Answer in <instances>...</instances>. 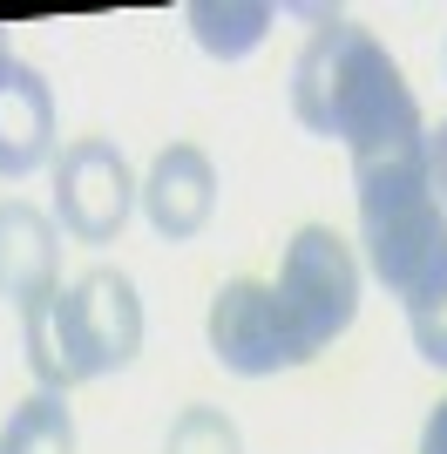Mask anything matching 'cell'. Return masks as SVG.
Segmentation results:
<instances>
[{"instance_id": "cell-1", "label": "cell", "mask_w": 447, "mask_h": 454, "mask_svg": "<svg viewBox=\"0 0 447 454\" xmlns=\"http://www.w3.org/2000/svg\"><path fill=\"white\" fill-rule=\"evenodd\" d=\"M292 115L312 136L346 143V156L427 129V115L413 102L400 61L346 14H318L312 41L298 48V61H292Z\"/></svg>"}, {"instance_id": "cell-2", "label": "cell", "mask_w": 447, "mask_h": 454, "mask_svg": "<svg viewBox=\"0 0 447 454\" xmlns=\"http://www.w3.org/2000/svg\"><path fill=\"white\" fill-rule=\"evenodd\" d=\"M359 285H366V265H359V251L333 224H298L292 231L271 292H278V312H285V325H292L305 360H318L359 319Z\"/></svg>"}, {"instance_id": "cell-3", "label": "cell", "mask_w": 447, "mask_h": 454, "mask_svg": "<svg viewBox=\"0 0 447 454\" xmlns=\"http://www.w3.org/2000/svg\"><path fill=\"white\" fill-rule=\"evenodd\" d=\"M55 340H61L68 387L122 373L143 353V299H136L129 271L89 265L74 285H61L55 292Z\"/></svg>"}, {"instance_id": "cell-4", "label": "cell", "mask_w": 447, "mask_h": 454, "mask_svg": "<svg viewBox=\"0 0 447 454\" xmlns=\"http://www.w3.org/2000/svg\"><path fill=\"white\" fill-rule=\"evenodd\" d=\"M136 170L109 136H74L68 150H55V217L74 245H115L136 210Z\"/></svg>"}, {"instance_id": "cell-5", "label": "cell", "mask_w": 447, "mask_h": 454, "mask_svg": "<svg viewBox=\"0 0 447 454\" xmlns=\"http://www.w3.org/2000/svg\"><path fill=\"white\" fill-rule=\"evenodd\" d=\"M204 340H210V353H217V366L238 373V380H271V373L305 366L292 325H285V312H278V292L264 278H224L217 292H210Z\"/></svg>"}, {"instance_id": "cell-6", "label": "cell", "mask_w": 447, "mask_h": 454, "mask_svg": "<svg viewBox=\"0 0 447 454\" xmlns=\"http://www.w3.org/2000/svg\"><path fill=\"white\" fill-rule=\"evenodd\" d=\"M136 204H143V217H149L156 238L190 245V238L217 217V163H210V150H197V143H169V150H156L143 190H136Z\"/></svg>"}, {"instance_id": "cell-7", "label": "cell", "mask_w": 447, "mask_h": 454, "mask_svg": "<svg viewBox=\"0 0 447 454\" xmlns=\"http://www.w3.org/2000/svg\"><path fill=\"white\" fill-rule=\"evenodd\" d=\"M55 292H61V224L41 204L7 197L0 204V299L27 312Z\"/></svg>"}, {"instance_id": "cell-8", "label": "cell", "mask_w": 447, "mask_h": 454, "mask_svg": "<svg viewBox=\"0 0 447 454\" xmlns=\"http://www.w3.org/2000/svg\"><path fill=\"white\" fill-rule=\"evenodd\" d=\"M41 163H55V89L41 68L7 61L0 68V176L20 184Z\"/></svg>"}, {"instance_id": "cell-9", "label": "cell", "mask_w": 447, "mask_h": 454, "mask_svg": "<svg viewBox=\"0 0 447 454\" xmlns=\"http://www.w3.org/2000/svg\"><path fill=\"white\" fill-rule=\"evenodd\" d=\"M184 20H190V41H197L210 61H244L271 35L278 7H264V0H190Z\"/></svg>"}, {"instance_id": "cell-10", "label": "cell", "mask_w": 447, "mask_h": 454, "mask_svg": "<svg viewBox=\"0 0 447 454\" xmlns=\"http://www.w3.org/2000/svg\"><path fill=\"white\" fill-rule=\"evenodd\" d=\"M0 454H74V414L68 394H27L0 427Z\"/></svg>"}, {"instance_id": "cell-11", "label": "cell", "mask_w": 447, "mask_h": 454, "mask_svg": "<svg viewBox=\"0 0 447 454\" xmlns=\"http://www.w3.org/2000/svg\"><path fill=\"white\" fill-rule=\"evenodd\" d=\"M163 454H244V434L224 407H184L163 434Z\"/></svg>"}, {"instance_id": "cell-12", "label": "cell", "mask_w": 447, "mask_h": 454, "mask_svg": "<svg viewBox=\"0 0 447 454\" xmlns=\"http://www.w3.org/2000/svg\"><path fill=\"white\" fill-rule=\"evenodd\" d=\"M20 346H27V373H35L41 394H68V366H61V340H55V299L20 312Z\"/></svg>"}, {"instance_id": "cell-13", "label": "cell", "mask_w": 447, "mask_h": 454, "mask_svg": "<svg viewBox=\"0 0 447 454\" xmlns=\"http://www.w3.org/2000/svg\"><path fill=\"white\" fill-rule=\"evenodd\" d=\"M407 333H413V353L427 366H447V278L434 285L427 299L407 305Z\"/></svg>"}, {"instance_id": "cell-14", "label": "cell", "mask_w": 447, "mask_h": 454, "mask_svg": "<svg viewBox=\"0 0 447 454\" xmlns=\"http://www.w3.org/2000/svg\"><path fill=\"white\" fill-rule=\"evenodd\" d=\"M427 190H434V204L447 210V122L427 129Z\"/></svg>"}, {"instance_id": "cell-15", "label": "cell", "mask_w": 447, "mask_h": 454, "mask_svg": "<svg viewBox=\"0 0 447 454\" xmlns=\"http://www.w3.org/2000/svg\"><path fill=\"white\" fill-rule=\"evenodd\" d=\"M420 454H447V394L434 400V414H427V427H420Z\"/></svg>"}, {"instance_id": "cell-16", "label": "cell", "mask_w": 447, "mask_h": 454, "mask_svg": "<svg viewBox=\"0 0 447 454\" xmlns=\"http://www.w3.org/2000/svg\"><path fill=\"white\" fill-rule=\"evenodd\" d=\"M7 61H14V48H7V27H0V68H7Z\"/></svg>"}, {"instance_id": "cell-17", "label": "cell", "mask_w": 447, "mask_h": 454, "mask_svg": "<svg viewBox=\"0 0 447 454\" xmlns=\"http://www.w3.org/2000/svg\"><path fill=\"white\" fill-rule=\"evenodd\" d=\"M441 61H447V55H441Z\"/></svg>"}]
</instances>
